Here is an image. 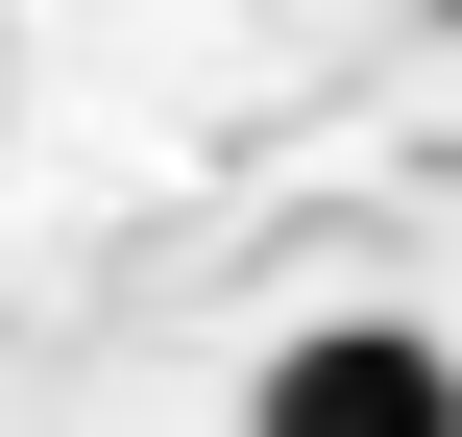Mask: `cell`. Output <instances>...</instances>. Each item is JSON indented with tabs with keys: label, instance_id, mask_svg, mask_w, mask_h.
Segmentation results:
<instances>
[{
	"label": "cell",
	"instance_id": "obj_1",
	"mask_svg": "<svg viewBox=\"0 0 462 437\" xmlns=\"http://www.w3.org/2000/svg\"><path fill=\"white\" fill-rule=\"evenodd\" d=\"M244 437H462V365H439V316H317L244 389Z\"/></svg>",
	"mask_w": 462,
	"mask_h": 437
}]
</instances>
